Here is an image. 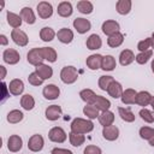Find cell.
<instances>
[{
	"label": "cell",
	"mask_w": 154,
	"mask_h": 154,
	"mask_svg": "<svg viewBox=\"0 0 154 154\" xmlns=\"http://www.w3.org/2000/svg\"><path fill=\"white\" fill-rule=\"evenodd\" d=\"M101 29H102V32H103L105 35L111 36V35H113V34H116V32H119V29H120V28H119V24H118L116 20L109 19V20H106V22L102 23Z\"/></svg>",
	"instance_id": "obj_11"
},
{
	"label": "cell",
	"mask_w": 154,
	"mask_h": 154,
	"mask_svg": "<svg viewBox=\"0 0 154 154\" xmlns=\"http://www.w3.org/2000/svg\"><path fill=\"white\" fill-rule=\"evenodd\" d=\"M73 28L77 30V32L79 34H85L87 31L90 30L91 28V24L88 19L85 18H76L73 20Z\"/></svg>",
	"instance_id": "obj_12"
},
{
	"label": "cell",
	"mask_w": 154,
	"mask_h": 154,
	"mask_svg": "<svg viewBox=\"0 0 154 154\" xmlns=\"http://www.w3.org/2000/svg\"><path fill=\"white\" fill-rule=\"evenodd\" d=\"M6 17H7V23H8L12 28H14V29L19 28L20 24H22V22H23V19H22L20 16H18V14H16V13H13V12H10V11L7 12Z\"/></svg>",
	"instance_id": "obj_33"
},
{
	"label": "cell",
	"mask_w": 154,
	"mask_h": 154,
	"mask_svg": "<svg viewBox=\"0 0 154 154\" xmlns=\"http://www.w3.org/2000/svg\"><path fill=\"white\" fill-rule=\"evenodd\" d=\"M113 77L112 76H101L100 79H99V87L101 90H107L109 84L113 82Z\"/></svg>",
	"instance_id": "obj_42"
},
{
	"label": "cell",
	"mask_w": 154,
	"mask_h": 154,
	"mask_svg": "<svg viewBox=\"0 0 154 154\" xmlns=\"http://www.w3.org/2000/svg\"><path fill=\"white\" fill-rule=\"evenodd\" d=\"M77 78H78V73H77V69L75 66L63 67V70L60 72V79L65 84H72L77 81Z\"/></svg>",
	"instance_id": "obj_2"
},
{
	"label": "cell",
	"mask_w": 154,
	"mask_h": 154,
	"mask_svg": "<svg viewBox=\"0 0 154 154\" xmlns=\"http://www.w3.org/2000/svg\"><path fill=\"white\" fill-rule=\"evenodd\" d=\"M23 118H24V114L19 109H12L7 113V122L11 124H17V123L22 122Z\"/></svg>",
	"instance_id": "obj_32"
},
{
	"label": "cell",
	"mask_w": 154,
	"mask_h": 154,
	"mask_svg": "<svg viewBox=\"0 0 154 154\" xmlns=\"http://www.w3.org/2000/svg\"><path fill=\"white\" fill-rule=\"evenodd\" d=\"M152 95L148 93V91H140V93H137V95H136V101H135V103H137V105H140V106H148L149 103H150V101H152Z\"/></svg>",
	"instance_id": "obj_27"
},
{
	"label": "cell",
	"mask_w": 154,
	"mask_h": 154,
	"mask_svg": "<svg viewBox=\"0 0 154 154\" xmlns=\"http://www.w3.org/2000/svg\"><path fill=\"white\" fill-rule=\"evenodd\" d=\"M69 138H70V143L73 147H79L85 141L84 135H82V134H75V132H70L69 134Z\"/></svg>",
	"instance_id": "obj_39"
},
{
	"label": "cell",
	"mask_w": 154,
	"mask_h": 154,
	"mask_svg": "<svg viewBox=\"0 0 154 154\" xmlns=\"http://www.w3.org/2000/svg\"><path fill=\"white\" fill-rule=\"evenodd\" d=\"M20 17L26 24H34L36 22L35 13L30 7H23L20 10Z\"/></svg>",
	"instance_id": "obj_21"
},
{
	"label": "cell",
	"mask_w": 154,
	"mask_h": 154,
	"mask_svg": "<svg viewBox=\"0 0 154 154\" xmlns=\"http://www.w3.org/2000/svg\"><path fill=\"white\" fill-rule=\"evenodd\" d=\"M93 106H95L99 111L105 112V111H108V108L111 107V102H109V100H107L106 97H103V96H101V95H96Z\"/></svg>",
	"instance_id": "obj_24"
},
{
	"label": "cell",
	"mask_w": 154,
	"mask_h": 154,
	"mask_svg": "<svg viewBox=\"0 0 154 154\" xmlns=\"http://www.w3.org/2000/svg\"><path fill=\"white\" fill-rule=\"evenodd\" d=\"M77 10L83 13V14H90L94 10V6L90 1H87V0H82V1H78L77 2Z\"/></svg>",
	"instance_id": "obj_35"
},
{
	"label": "cell",
	"mask_w": 154,
	"mask_h": 154,
	"mask_svg": "<svg viewBox=\"0 0 154 154\" xmlns=\"http://www.w3.org/2000/svg\"><path fill=\"white\" fill-rule=\"evenodd\" d=\"M124 41V35L122 32H116L111 36H108L107 38V45L112 48H116V47H119Z\"/></svg>",
	"instance_id": "obj_28"
},
{
	"label": "cell",
	"mask_w": 154,
	"mask_h": 154,
	"mask_svg": "<svg viewBox=\"0 0 154 154\" xmlns=\"http://www.w3.org/2000/svg\"><path fill=\"white\" fill-rule=\"evenodd\" d=\"M20 106H22L24 109H26V111H31V109L34 108V106H35V100H34V97H32L30 94L23 95L22 99H20Z\"/></svg>",
	"instance_id": "obj_38"
},
{
	"label": "cell",
	"mask_w": 154,
	"mask_h": 154,
	"mask_svg": "<svg viewBox=\"0 0 154 154\" xmlns=\"http://www.w3.org/2000/svg\"><path fill=\"white\" fill-rule=\"evenodd\" d=\"M150 46H152V40H150V37H147V38H144V40H142V41L138 42L137 48L141 52H146V51H148V48Z\"/></svg>",
	"instance_id": "obj_46"
},
{
	"label": "cell",
	"mask_w": 154,
	"mask_h": 154,
	"mask_svg": "<svg viewBox=\"0 0 154 154\" xmlns=\"http://www.w3.org/2000/svg\"><path fill=\"white\" fill-rule=\"evenodd\" d=\"M7 43H8L7 37H6L5 35H0V45H1V46H6Z\"/></svg>",
	"instance_id": "obj_49"
},
{
	"label": "cell",
	"mask_w": 154,
	"mask_h": 154,
	"mask_svg": "<svg viewBox=\"0 0 154 154\" xmlns=\"http://www.w3.org/2000/svg\"><path fill=\"white\" fill-rule=\"evenodd\" d=\"M117 66L116 59L112 55H105L102 58V64H101V69L105 71H112L114 70V67Z\"/></svg>",
	"instance_id": "obj_31"
},
{
	"label": "cell",
	"mask_w": 154,
	"mask_h": 154,
	"mask_svg": "<svg viewBox=\"0 0 154 154\" xmlns=\"http://www.w3.org/2000/svg\"><path fill=\"white\" fill-rule=\"evenodd\" d=\"M26 59H28V63L31 64V65H40L42 64V61L45 60L43 57H42V53H41V48H32L29 51V53L26 54Z\"/></svg>",
	"instance_id": "obj_6"
},
{
	"label": "cell",
	"mask_w": 154,
	"mask_h": 154,
	"mask_svg": "<svg viewBox=\"0 0 154 154\" xmlns=\"http://www.w3.org/2000/svg\"><path fill=\"white\" fill-rule=\"evenodd\" d=\"M48 137L52 142L55 143H63L66 140V132L64 131V129L59 128V126H54L49 130L48 132Z\"/></svg>",
	"instance_id": "obj_3"
},
{
	"label": "cell",
	"mask_w": 154,
	"mask_h": 154,
	"mask_svg": "<svg viewBox=\"0 0 154 154\" xmlns=\"http://www.w3.org/2000/svg\"><path fill=\"white\" fill-rule=\"evenodd\" d=\"M58 14L60 17H70L72 14V5L69 1H63L58 5Z\"/></svg>",
	"instance_id": "obj_25"
},
{
	"label": "cell",
	"mask_w": 154,
	"mask_h": 154,
	"mask_svg": "<svg viewBox=\"0 0 154 154\" xmlns=\"http://www.w3.org/2000/svg\"><path fill=\"white\" fill-rule=\"evenodd\" d=\"M79 96L81 99L87 102L88 105H93L94 101H95V97H96V94L91 90V89H83L81 93H79Z\"/></svg>",
	"instance_id": "obj_36"
},
{
	"label": "cell",
	"mask_w": 154,
	"mask_h": 154,
	"mask_svg": "<svg viewBox=\"0 0 154 154\" xmlns=\"http://www.w3.org/2000/svg\"><path fill=\"white\" fill-rule=\"evenodd\" d=\"M83 154H102V152H101V149H100L97 146L90 144V146H87V147H85Z\"/></svg>",
	"instance_id": "obj_47"
},
{
	"label": "cell",
	"mask_w": 154,
	"mask_h": 154,
	"mask_svg": "<svg viewBox=\"0 0 154 154\" xmlns=\"http://www.w3.org/2000/svg\"><path fill=\"white\" fill-rule=\"evenodd\" d=\"M138 114H140V117H141L144 122H147V123H153V122H154V113L150 112V111L147 109V108H142Z\"/></svg>",
	"instance_id": "obj_44"
},
{
	"label": "cell",
	"mask_w": 154,
	"mask_h": 154,
	"mask_svg": "<svg viewBox=\"0 0 154 154\" xmlns=\"http://www.w3.org/2000/svg\"><path fill=\"white\" fill-rule=\"evenodd\" d=\"M152 55H153V52H152L150 49H148V51H146V52H141L140 54H137V55L135 57V59H136V61H137L138 64L143 65V64L148 63V60L152 58Z\"/></svg>",
	"instance_id": "obj_41"
},
{
	"label": "cell",
	"mask_w": 154,
	"mask_h": 154,
	"mask_svg": "<svg viewBox=\"0 0 154 154\" xmlns=\"http://www.w3.org/2000/svg\"><path fill=\"white\" fill-rule=\"evenodd\" d=\"M83 113L90 119L99 118V109L93 105H85L84 108H83Z\"/></svg>",
	"instance_id": "obj_40"
},
{
	"label": "cell",
	"mask_w": 154,
	"mask_h": 154,
	"mask_svg": "<svg viewBox=\"0 0 154 154\" xmlns=\"http://www.w3.org/2000/svg\"><path fill=\"white\" fill-rule=\"evenodd\" d=\"M149 144H150V146H153V147H154V135H153V137H152V138H150V140H149Z\"/></svg>",
	"instance_id": "obj_52"
},
{
	"label": "cell",
	"mask_w": 154,
	"mask_h": 154,
	"mask_svg": "<svg viewBox=\"0 0 154 154\" xmlns=\"http://www.w3.org/2000/svg\"><path fill=\"white\" fill-rule=\"evenodd\" d=\"M102 136L107 141H116L119 136V129L116 125H109L105 126L102 129Z\"/></svg>",
	"instance_id": "obj_13"
},
{
	"label": "cell",
	"mask_w": 154,
	"mask_h": 154,
	"mask_svg": "<svg viewBox=\"0 0 154 154\" xmlns=\"http://www.w3.org/2000/svg\"><path fill=\"white\" fill-rule=\"evenodd\" d=\"M2 87H4V97H2V101H5V99L7 97V93H6L7 87H6V84H5V83H2Z\"/></svg>",
	"instance_id": "obj_51"
},
{
	"label": "cell",
	"mask_w": 154,
	"mask_h": 154,
	"mask_svg": "<svg viewBox=\"0 0 154 154\" xmlns=\"http://www.w3.org/2000/svg\"><path fill=\"white\" fill-rule=\"evenodd\" d=\"M51 154H73L71 150L69 149H64V148H54L52 149Z\"/></svg>",
	"instance_id": "obj_48"
},
{
	"label": "cell",
	"mask_w": 154,
	"mask_h": 154,
	"mask_svg": "<svg viewBox=\"0 0 154 154\" xmlns=\"http://www.w3.org/2000/svg\"><path fill=\"white\" fill-rule=\"evenodd\" d=\"M42 94L43 96L47 99V100H55L59 97L60 95V89L59 87H57L55 84H48L43 88L42 90Z\"/></svg>",
	"instance_id": "obj_9"
},
{
	"label": "cell",
	"mask_w": 154,
	"mask_h": 154,
	"mask_svg": "<svg viewBox=\"0 0 154 154\" xmlns=\"http://www.w3.org/2000/svg\"><path fill=\"white\" fill-rule=\"evenodd\" d=\"M45 114H46V118L48 120H52V122L53 120H57L61 116V107L58 106V105H51V106H48L46 108Z\"/></svg>",
	"instance_id": "obj_15"
},
{
	"label": "cell",
	"mask_w": 154,
	"mask_h": 154,
	"mask_svg": "<svg viewBox=\"0 0 154 154\" xmlns=\"http://www.w3.org/2000/svg\"><path fill=\"white\" fill-rule=\"evenodd\" d=\"M41 53L45 60H48L49 63H54L57 60V52L52 47H41Z\"/></svg>",
	"instance_id": "obj_30"
},
{
	"label": "cell",
	"mask_w": 154,
	"mask_h": 154,
	"mask_svg": "<svg viewBox=\"0 0 154 154\" xmlns=\"http://www.w3.org/2000/svg\"><path fill=\"white\" fill-rule=\"evenodd\" d=\"M37 13H38V17L42 18V19H47L49 17H52L53 14V7L49 2L47 1H41L37 4Z\"/></svg>",
	"instance_id": "obj_7"
},
{
	"label": "cell",
	"mask_w": 154,
	"mask_h": 154,
	"mask_svg": "<svg viewBox=\"0 0 154 154\" xmlns=\"http://www.w3.org/2000/svg\"><path fill=\"white\" fill-rule=\"evenodd\" d=\"M8 90L12 95H20L24 90V83L19 78H14L8 84Z\"/></svg>",
	"instance_id": "obj_17"
},
{
	"label": "cell",
	"mask_w": 154,
	"mask_h": 154,
	"mask_svg": "<svg viewBox=\"0 0 154 154\" xmlns=\"http://www.w3.org/2000/svg\"><path fill=\"white\" fill-rule=\"evenodd\" d=\"M55 35H57L55 31H54L52 28H49V26H45V28H42L41 31H40V37H41V40L45 41V42L52 41Z\"/></svg>",
	"instance_id": "obj_37"
},
{
	"label": "cell",
	"mask_w": 154,
	"mask_h": 154,
	"mask_svg": "<svg viewBox=\"0 0 154 154\" xmlns=\"http://www.w3.org/2000/svg\"><path fill=\"white\" fill-rule=\"evenodd\" d=\"M99 122L103 128L105 126H109L114 122V114L111 111H105L101 114H99Z\"/></svg>",
	"instance_id": "obj_26"
},
{
	"label": "cell",
	"mask_w": 154,
	"mask_h": 154,
	"mask_svg": "<svg viewBox=\"0 0 154 154\" xmlns=\"http://www.w3.org/2000/svg\"><path fill=\"white\" fill-rule=\"evenodd\" d=\"M57 37L61 43H70L73 40V32L72 30H70L69 28H61L58 32H57Z\"/></svg>",
	"instance_id": "obj_16"
},
{
	"label": "cell",
	"mask_w": 154,
	"mask_h": 154,
	"mask_svg": "<svg viewBox=\"0 0 154 154\" xmlns=\"http://www.w3.org/2000/svg\"><path fill=\"white\" fill-rule=\"evenodd\" d=\"M136 95H137V93L134 90V89H131V88H129V89H125L124 91H123V95H122V102L123 103H125V105H132V103H135V101H136Z\"/></svg>",
	"instance_id": "obj_23"
},
{
	"label": "cell",
	"mask_w": 154,
	"mask_h": 154,
	"mask_svg": "<svg viewBox=\"0 0 154 154\" xmlns=\"http://www.w3.org/2000/svg\"><path fill=\"white\" fill-rule=\"evenodd\" d=\"M23 147V140L22 137H19L18 135H12L8 137V141H7V148L10 152H19Z\"/></svg>",
	"instance_id": "obj_10"
},
{
	"label": "cell",
	"mask_w": 154,
	"mask_h": 154,
	"mask_svg": "<svg viewBox=\"0 0 154 154\" xmlns=\"http://www.w3.org/2000/svg\"><path fill=\"white\" fill-rule=\"evenodd\" d=\"M2 59H4V61H5L6 64L14 65V64H17V63L19 61L20 55H19V53H18L16 49H13V48H7V49H5L4 53H2Z\"/></svg>",
	"instance_id": "obj_8"
},
{
	"label": "cell",
	"mask_w": 154,
	"mask_h": 154,
	"mask_svg": "<svg viewBox=\"0 0 154 154\" xmlns=\"http://www.w3.org/2000/svg\"><path fill=\"white\" fill-rule=\"evenodd\" d=\"M102 55L101 54H91L85 60V64L90 69V70H97L101 67V64H102Z\"/></svg>",
	"instance_id": "obj_14"
},
{
	"label": "cell",
	"mask_w": 154,
	"mask_h": 154,
	"mask_svg": "<svg viewBox=\"0 0 154 154\" xmlns=\"http://www.w3.org/2000/svg\"><path fill=\"white\" fill-rule=\"evenodd\" d=\"M134 60H135V54H134V52L131 49H124V51H122V53L119 55V63L123 66H126V65L131 64Z\"/></svg>",
	"instance_id": "obj_22"
},
{
	"label": "cell",
	"mask_w": 154,
	"mask_h": 154,
	"mask_svg": "<svg viewBox=\"0 0 154 154\" xmlns=\"http://www.w3.org/2000/svg\"><path fill=\"white\" fill-rule=\"evenodd\" d=\"M28 81H29V83H30L31 85H35V87L41 85L42 82H43V79H42L36 72H31V73L29 75V77H28Z\"/></svg>",
	"instance_id": "obj_45"
},
{
	"label": "cell",
	"mask_w": 154,
	"mask_h": 154,
	"mask_svg": "<svg viewBox=\"0 0 154 154\" xmlns=\"http://www.w3.org/2000/svg\"><path fill=\"white\" fill-rule=\"evenodd\" d=\"M11 38L13 40V42L19 46V47H24L28 45L29 42V38L26 36V34L23 31V30H19V29H13L12 32H11Z\"/></svg>",
	"instance_id": "obj_4"
},
{
	"label": "cell",
	"mask_w": 154,
	"mask_h": 154,
	"mask_svg": "<svg viewBox=\"0 0 154 154\" xmlns=\"http://www.w3.org/2000/svg\"><path fill=\"white\" fill-rule=\"evenodd\" d=\"M0 70H1V78L4 79L5 78V76H6V69H5V66H0Z\"/></svg>",
	"instance_id": "obj_50"
},
{
	"label": "cell",
	"mask_w": 154,
	"mask_h": 154,
	"mask_svg": "<svg viewBox=\"0 0 154 154\" xmlns=\"http://www.w3.org/2000/svg\"><path fill=\"white\" fill-rule=\"evenodd\" d=\"M43 144H45V141H43V137L38 134L36 135H32L29 141H28V148L31 150V152H40L42 150L43 148Z\"/></svg>",
	"instance_id": "obj_5"
},
{
	"label": "cell",
	"mask_w": 154,
	"mask_h": 154,
	"mask_svg": "<svg viewBox=\"0 0 154 154\" xmlns=\"http://www.w3.org/2000/svg\"><path fill=\"white\" fill-rule=\"evenodd\" d=\"M35 69H36L35 72H36L42 79H48V78H51V77L53 76V69H52L51 66L46 65V64H40V65H37Z\"/></svg>",
	"instance_id": "obj_19"
},
{
	"label": "cell",
	"mask_w": 154,
	"mask_h": 154,
	"mask_svg": "<svg viewBox=\"0 0 154 154\" xmlns=\"http://www.w3.org/2000/svg\"><path fill=\"white\" fill-rule=\"evenodd\" d=\"M116 8L119 14H123V16L128 14L131 11V1L130 0H119V1H117Z\"/></svg>",
	"instance_id": "obj_29"
},
{
	"label": "cell",
	"mask_w": 154,
	"mask_h": 154,
	"mask_svg": "<svg viewBox=\"0 0 154 154\" xmlns=\"http://www.w3.org/2000/svg\"><path fill=\"white\" fill-rule=\"evenodd\" d=\"M152 71L154 72V58H153V61H152Z\"/></svg>",
	"instance_id": "obj_55"
},
{
	"label": "cell",
	"mask_w": 154,
	"mask_h": 154,
	"mask_svg": "<svg viewBox=\"0 0 154 154\" xmlns=\"http://www.w3.org/2000/svg\"><path fill=\"white\" fill-rule=\"evenodd\" d=\"M153 135H154V129H152L149 126H142L140 129V136L143 140H148L149 141L153 137Z\"/></svg>",
	"instance_id": "obj_43"
},
{
	"label": "cell",
	"mask_w": 154,
	"mask_h": 154,
	"mask_svg": "<svg viewBox=\"0 0 154 154\" xmlns=\"http://www.w3.org/2000/svg\"><path fill=\"white\" fill-rule=\"evenodd\" d=\"M123 91H124V90H123L122 84H120L119 82H116V81H113V82L109 84L108 89H107V93L109 94V96H112V97H114V99L122 97Z\"/></svg>",
	"instance_id": "obj_20"
},
{
	"label": "cell",
	"mask_w": 154,
	"mask_h": 154,
	"mask_svg": "<svg viewBox=\"0 0 154 154\" xmlns=\"http://www.w3.org/2000/svg\"><path fill=\"white\" fill-rule=\"evenodd\" d=\"M150 105H152V107H153V109H154V96L152 97V101H150Z\"/></svg>",
	"instance_id": "obj_54"
},
{
	"label": "cell",
	"mask_w": 154,
	"mask_h": 154,
	"mask_svg": "<svg viewBox=\"0 0 154 154\" xmlns=\"http://www.w3.org/2000/svg\"><path fill=\"white\" fill-rule=\"evenodd\" d=\"M118 112H119V116L120 118L126 122V123H131L135 120V114L132 113V111L128 107H119L118 108Z\"/></svg>",
	"instance_id": "obj_34"
},
{
	"label": "cell",
	"mask_w": 154,
	"mask_h": 154,
	"mask_svg": "<svg viewBox=\"0 0 154 154\" xmlns=\"http://www.w3.org/2000/svg\"><path fill=\"white\" fill-rule=\"evenodd\" d=\"M150 40H152V47L154 48V32H153V35H152V37H150Z\"/></svg>",
	"instance_id": "obj_53"
},
{
	"label": "cell",
	"mask_w": 154,
	"mask_h": 154,
	"mask_svg": "<svg viewBox=\"0 0 154 154\" xmlns=\"http://www.w3.org/2000/svg\"><path fill=\"white\" fill-rule=\"evenodd\" d=\"M94 129V124L90 120L83 118H75L71 123V132L75 134H88Z\"/></svg>",
	"instance_id": "obj_1"
},
{
	"label": "cell",
	"mask_w": 154,
	"mask_h": 154,
	"mask_svg": "<svg viewBox=\"0 0 154 154\" xmlns=\"http://www.w3.org/2000/svg\"><path fill=\"white\" fill-rule=\"evenodd\" d=\"M85 45H87V48H88V49L94 51V49H99V48H101V46H102V41H101V37H100L97 34H91V35L87 38Z\"/></svg>",
	"instance_id": "obj_18"
}]
</instances>
